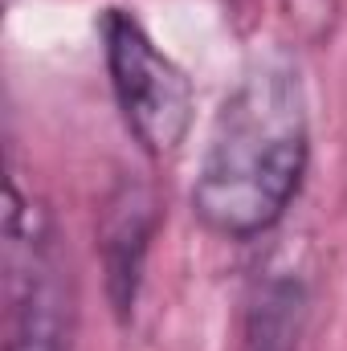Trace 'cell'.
Instances as JSON below:
<instances>
[{
    "instance_id": "obj_1",
    "label": "cell",
    "mask_w": 347,
    "mask_h": 351,
    "mask_svg": "<svg viewBox=\"0 0 347 351\" xmlns=\"http://www.w3.org/2000/svg\"><path fill=\"white\" fill-rule=\"evenodd\" d=\"M311 106L294 66L258 62L213 114L192 184V217L221 241H258L302 192Z\"/></svg>"
},
{
    "instance_id": "obj_3",
    "label": "cell",
    "mask_w": 347,
    "mask_h": 351,
    "mask_svg": "<svg viewBox=\"0 0 347 351\" xmlns=\"http://www.w3.org/2000/svg\"><path fill=\"white\" fill-rule=\"evenodd\" d=\"M98 37L110 94L131 139L152 160L176 156L188 143L196 114V90L188 74L156 45L143 21L127 8H106L98 21Z\"/></svg>"
},
{
    "instance_id": "obj_4",
    "label": "cell",
    "mask_w": 347,
    "mask_h": 351,
    "mask_svg": "<svg viewBox=\"0 0 347 351\" xmlns=\"http://www.w3.org/2000/svg\"><path fill=\"white\" fill-rule=\"evenodd\" d=\"M156 233H160V200H156L152 184L123 176L98 208L102 282H106V302L119 323H127L135 315Z\"/></svg>"
},
{
    "instance_id": "obj_2",
    "label": "cell",
    "mask_w": 347,
    "mask_h": 351,
    "mask_svg": "<svg viewBox=\"0 0 347 351\" xmlns=\"http://www.w3.org/2000/svg\"><path fill=\"white\" fill-rule=\"evenodd\" d=\"M4 351H74L78 278L53 208L4 184Z\"/></svg>"
},
{
    "instance_id": "obj_5",
    "label": "cell",
    "mask_w": 347,
    "mask_h": 351,
    "mask_svg": "<svg viewBox=\"0 0 347 351\" xmlns=\"http://www.w3.org/2000/svg\"><path fill=\"white\" fill-rule=\"evenodd\" d=\"M307 331V286L294 274H274L254 286L241 315L237 351H298Z\"/></svg>"
}]
</instances>
